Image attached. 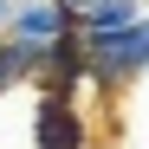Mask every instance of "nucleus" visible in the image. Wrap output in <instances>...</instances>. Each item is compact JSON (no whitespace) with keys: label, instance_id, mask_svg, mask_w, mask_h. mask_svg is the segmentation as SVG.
<instances>
[{"label":"nucleus","instance_id":"1","mask_svg":"<svg viewBox=\"0 0 149 149\" xmlns=\"http://www.w3.org/2000/svg\"><path fill=\"white\" fill-rule=\"evenodd\" d=\"M84 52H91V78L97 84H130L136 71H149V13H136L130 26H117L104 39H84Z\"/></svg>","mask_w":149,"mask_h":149},{"label":"nucleus","instance_id":"4","mask_svg":"<svg viewBox=\"0 0 149 149\" xmlns=\"http://www.w3.org/2000/svg\"><path fill=\"white\" fill-rule=\"evenodd\" d=\"M91 78V52H84V39L71 33V39H58V45H45V65H39V91H58V97H78V84Z\"/></svg>","mask_w":149,"mask_h":149},{"label":"nucleus","instance_id":"3","mask_svg":"<svg viewBox=\"0 0 149 149\" xmlns=\"http://www.w3.org/2000/svg\"><path fill=\"white\" fill-rule=\"evenodd\" d=\"M33 149H84V110H78V97L39 91V104H33Z\"/></svg>","mask_w":149,"mask_h":149},{"label":"nucleus","instance_id":"5","mask_svg":"<svg viewBox=\"0 0 149 149\" xmlns=\"http://www.w3.org/2000/svg\"><path fill=\"white\" fill-rule=\"evenodd\" d=\"M0 39H7V0H0Z\"/></svg>","mask_w":149,"mask_h":149},{"label":"nucleus","instance_id":"6","mask_svg":"<svg viewBox=\"0 0 149 149\" xmlns=\"http://www.w3.org/2000/svg\"><path fill=\"white\" fill-rule=\"evenodd\" d=\"M0 91H7V71H0Z\"/></svg>","mask_w":149,"mask_h":149},{"label":"nucleus","instance_id":"2","mask_svg":"<svg viewBox=\"0 0 149 149\" xmlns=\"http://www.w3.org/2000/svg\"><path fill=\"white\" fill-rule=\"evenodd\" d=\"M71 33H78V7L71 0H7V39L58 45Z\"/></svg>","mask_w":149,"mask_h":149}]
</instances>
